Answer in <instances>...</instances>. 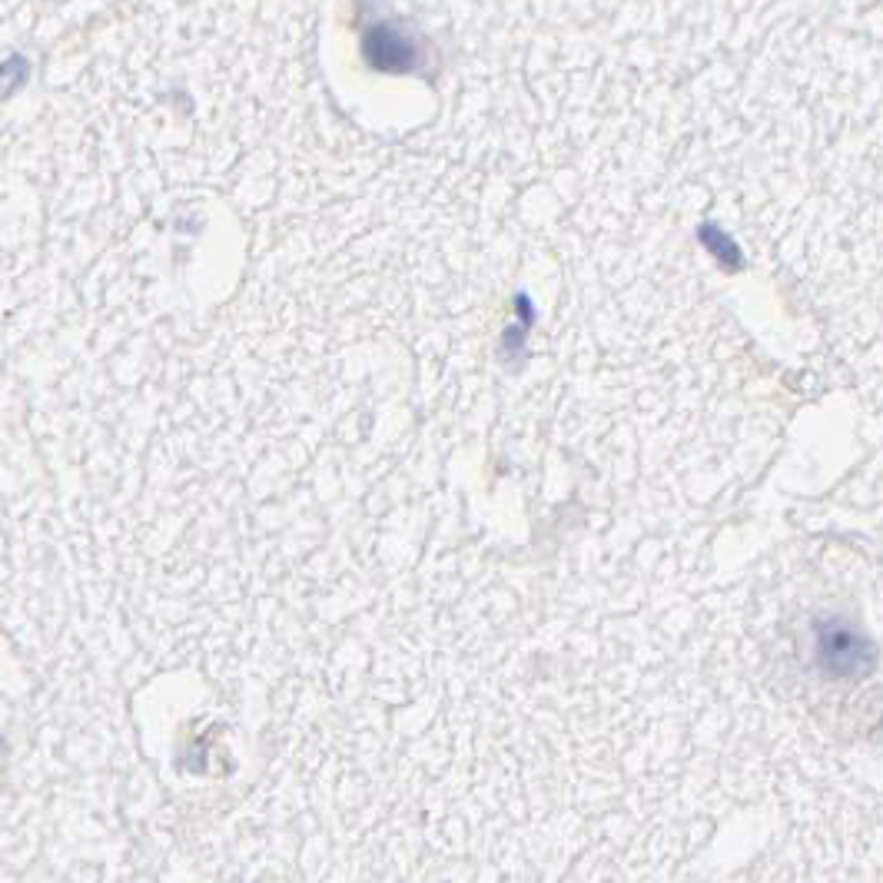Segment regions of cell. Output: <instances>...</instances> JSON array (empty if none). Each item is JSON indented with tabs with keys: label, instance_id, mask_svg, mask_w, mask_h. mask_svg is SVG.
I'll return each instance as SVG.
<instances>
[{
	"label": "cell",
	"instance_id": "6da1fadb",
	"mask_svg": "<svg viewBox=\"0 0 883 883\" xmlns=\"http://www.w3.org/2000/svg\"><path fill=\"white\" fill-rule=\"evenodd\" d=\"M366 57L372 67L389 73H405L418 64V41L395 24H376L366 37Z\"/></svg>",
	"mask_w": 883,
	"mask_h": 883
}]
</instances>
